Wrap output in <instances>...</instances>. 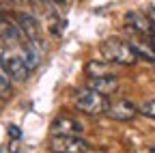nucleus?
<instances>
[{"label":"nucleus","mask_w":155,"mask_h":153,"mask_svg":"<svg viewBox=\"0 0 155 153\" xmlns=\"http://www.w3.org/2000/svg\"><path fill=\"white\" fill-rule=\"evenodd\" d=\"M15 24L19 26V30H22L26 43H30L32 48H37L39 43H41V32H39V24H37V20H35L30 13H17V15H15Z\"/></svg>","instance_id":"7"},{"label":"nucleus","mask_w":155,"mask_h":153,"mask_svg":"<svg viewBox=\"0 0 155 153\" xmlns=\"http://www.w3.org/2000/svg\"><path fill=\"white\" fill-rule=\"evenodd\" d=\"M106 114L112 119V121H131L136 114H138V106L131 104L129 99H119L108 106Z\"/></svg>","instance_id":"8"},{"label":"nucleus","mask_w":155,"mask_h":153,"mask_svg":"<svg viewBox=\"0 0 155 153\" xmlns=\"http://www.w3.org/2000/svg\"><path fill=\"white\" fill-rule=\"evenodd\" d=\"M138 112L144 114V117H149V119H155V99L144 101L142 106H138Z\"/></svg>","instance_id":"15"},{"label":"nucleus","mask_w":155,"mask_h":153,"mask_svg":"<svg viewBox=\"0 0 155 153\" xmlns=\"http://www.w3.org/2000/svg\"><path fill=\"white\" fill-rule=\"evenodd\" d=\"M151 41H153V50H155V28H153V35H151Z\"/></svg>","instance_id":"17"},{"label":"nucleus","mask_w":155,"mask_h":153,"mask_svg":"<svg viewBox=\"0 0 155 153\" xmlns=\"http://www.w3.org/2000/svg\"><path fill=\"white\" fill-rule=\"evenodd\" d=\"M13 88V80L9 78V73L5 71V67L0 65V97H9Z\"/></svg>","instance_id":"14"},{"label":"nucleus","mask_w":155,"mask_h":153,"mask_svg":"<svg viewBox=\"0 0 155 153\" xmlns=\"http://www.w3.org/2000/svg\"><path fill=\"white\" fill-rule=\"evenodd\" d=\"M19 58L24 61V65H26L28 69H35V67L39 65V52H37V48H32L30 43H24L22 48H19Z\"/></svg>","instance_id":"11"},{"label":"nucleus","mask_w":155,"mask_h":153,"mask_svg":"<svg viewBox=\"0 0 155 153\" xmlns=\"http://www.w3.org/2000/svg\"><path fill=\"white\" fill-rule=\"evenodd\" d=\"M127 43H129V48L134 50L136 58H142V61H149V63H153V61H155V50L147 48V45H144V43H140V41H127Z\"/></svg>","instance_id":"12"},{"label":"nucleus","mask_w":155,"mask_h":153,"mask_svg":"<svg viewBox=\"0 0 155 153\" xmlns=\"http://www.w3.org/2000/svg\"><path fill=\"white\" fill-rule=\"evenodd\" d=\"M9 134H11L13 138H19V136H22V131H19L15 125H9Z\"/></svg>","instance_id":"16"},{"label":"nucleus","mask_w":155,"mask_h":153,"mask_svg":"<svg viewBox=\"0 0 155 153\" xmlns=\"http://www.w3.org/2000/svg\"><path fill=\"white\" fill-rule=\"evenodd\" d=\"M73 106H75V110L95 117V114H106L110 101H108L106 95H99L91 88H80L73 95Z\"/></svg>","instance_id":"1"},{"label":"nucleus","mask_w":155,"mask_h":153,"mask_svg":"<svg viewBox=\"0 0 155 153\" xmlns=\"http://www.w3.org/2000/svg\"><path fill=\"white\" fill-rule=\"evenodd\" d=\"M50 149L52 153H88L91 145L80 136H63V138H52Z\"/></svg>","instance_id":"6"},{"label":"nucleus","mask_w":155,"mask_h":153,"mask_svg":"<svg viewBox=\"0 0 155 153\" xmlns=\"http://www.w3.org/2000/svg\"><path fill=\"white\" fill-rule=\"evenodd\" d=\"M0 43L5 48H22L26 43L19 26L5 15H0Z\"/></svg>","instance_id":"5"},{"label":"nucleus","mask_w":155,"mask_h":153,"mask_svg":"<svg viewBox=\"0 0 155 153\" xmlns=\"http://www.w3.org/2000/svg\"><path fill=\"white\" fill-rule=\"evenodd\" d=\"M0 65L5 67V71L9 73V78L13 82H26L30 69L24 65V61L19 58V54L9 52L5 45H0Z\"/></svg>","instance_id":"3"},{"label":"nucleus","mask_w":155,"mask_h":153,"mask_svg":"<svg viewBox=\"0 0 155 153\" xmlns=\"http://www.w3.org/2000/svg\"><path fill=\"white\" fill-rule=\"evenodd\" d=\"M54 2H65V0H54Z\"/></svg>","instance_id":"18"},{"label":"nucleus","mask_w":155,"mask_h":153,"mask_svg":"<svg viewBox=\"0 0 155 153\" xmlns=\"http://www.w3.org/2000/svg\"><path fill=\"white\" fill-rule=\"evenodd\" d=\"M84 131V125L69 117V114H61V117H56L50 125V134L52 138H63V136H80V134Z\"/></svg>","instance_id":"4"},{"label":"nucleus","mask_w":155,"mask_h":153,"mask_svg":"<svg viewBox=\"0 0 155 153\" xmlns=\"http://www.w3.org/2000/svg\"><path fill=\"white\" fill-rule=\"evenodd\" d=\"M86 73H88V78H97V75H112L110 67L104 61H91L86 65Z\"/></svg>","instance_id":"13"},{"label":"nucleus","mask_w":155,"mask_h":153,"mask_svg":"<svg viewBox=\"0 0 155 153\" xmlns=\"http://www.w3.org/2000/svg\"><path fill=\"white\" fill-rule=\"evenodd\" d=\"M86 88L108 97L110 93H114L116 88H119V80H116V75H97V78H88L86 80Z\"/></svg>","instance_id":"9"},{"label":"nucleus","mask_w":155,"mask_h":153,"mask_svg":"<svg viewBox=\"0 0 155 153\" xmlns=\"http://www.w3.org/2000/svg\"><path fill=\"white\" fill-rule=\"evenodd\" d=\"M101 54H104V61L108 63H116V65H136V54L134 50L129 48L127 41H121V39H106L101 43Z\"/></svg>","instance_id":"2"},{"label":"nucleus","mask_w":155,"mask_h":153,"mask_svg":"<svg viewBox=\"0 0 155 153\" xmlns=\"http://www.w3.org/2000/svg\"><path fill=\"white\" fill-rule=\"evenodd\" d=\"M11 2H15V0H11Z\"/></svg>","instance_id":"19"},{"label":"nucleus","mask_w":155,"mask_h":153,"mask_svg":"<svg viewBox=\"0 0 155 153\" xmlns=\"http://www.w3.org/2000/svg\"><path fill=\"white\" fill-rule=\"evenodd\" d=\"M125 22L136 30V32H142V35H153V24L147 15L138 13V11H129L125 15Z\"/></svg>","instance_id":"10"}]
</instances>
